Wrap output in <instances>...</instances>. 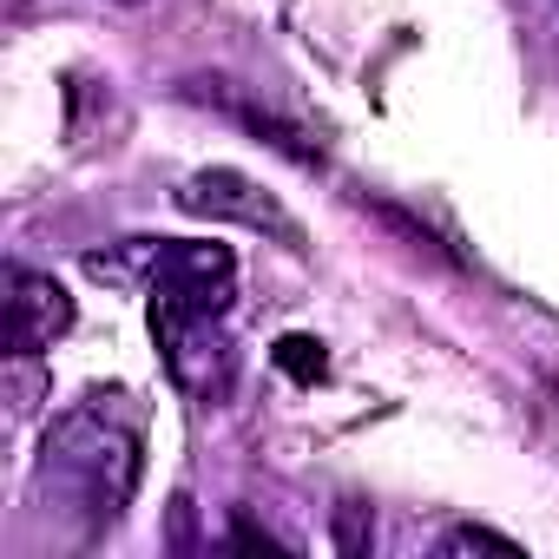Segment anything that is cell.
<instances>
[{
  "mask_svg": "<svg viewBox=\"0 0 559 559\" xmlns=\"http://www.w3.org/2000/svg\"><path fill=\"white\" fill-rule=\"evenodd\" d=\"M34 487L80 526H112L139 487V408L126 395H86L47 428Z\"/></svg>",
  "mask_w": 559,
  "mask_h": 559,
  "instance_id": "cell-1",
  "label": "cell"
},
{
  "mask_svg": "<svg viewBox=\"0 0 559 559\" xmlns=\"http://www.w3.org/2000/svg\"><path fill=\"white\" fill-rule=\"evenodd\" d=\"M106 284L145 290L152 317H230L237 297V257L224 243H185V237H132L119 250L86 257Z\"/></svg>",
  "mask_w": 559,
  "mask_h": 559,
  "instance_id": "cell-2",
  "label": "cell"
},
{
  "mask_svg": "<svg viewBox=\"0 0 559 559\" xmlns=\"http://www.w3.org/2000/svg\"><path fill=\"white\" fill-rule=\"evenodd\" d=\"M152 336L165 349V369L185 395L198 402H224L230 389V343H224V317H152Z\"/></svg>",
  "mask_w": 559,
  "mask_h": 559,
  "instance_id": "cell-3",
  "label": "cell"
},
{
  "mask_svg": "<svg viewBox=\"0 0 559 559\" xmlns=\"http://www.w3.org/2000/svg\"><path fill=\"white\" fill-rule=\"evenodd\" d=\"M73 330V297L40 270H8V349L40 356Z\"/></svg>",
  "mask_w": 559,
  "mask_h": 559,
  "instance_id": "cell-4",
  "label": "cell"
},
{
  "mask_svg": "<svg viewBox=\"0 0 559 559\" xmlns=\"http://www.w3.org/2000/svg\"><path fill=\"white\" fill-rule=\"evenodd\" d=\"M178 204H185V211H204V217H243V224H257V230L297 237V224L276 211L250 178H237V171H198V178L178 191Z\"/></svg>",
  "mask_w": 559,
  "mask_h": 559,
  "instance_id": "cell-5",
  "label": "cell"
},
{
  "mask_svg": "<svg viewBox=\"0 0 559 559\" xmlns=\"http://www.w3.org/2000/svg\"><path fill=\"white\" fill-rule=\"evenodd\" d=\"M441 552H520V546L500 539V533H487V526H454V533L441 539Z\"/></svg>",
  "mask_w": 559,
  "mask_h": 559,
  "instance_id": "cell-6",
  "label": "cell"
},
{
  "mask_svg": "<svg viewBox=\"0 0 559 559\" xmlns=\"http://www.w3.org/2000/svg\"><path fill=\"white\" fill-rule=\"evenodd\" d=\"M276 356H284V369H297V376H323V349H317V343H304V336H290Z\"/></svg>",
  "mask_w": 559,
  "mask_h": 559,
  "instance_id": "cell-7",
  "label": "cell"
}]
</instances>
